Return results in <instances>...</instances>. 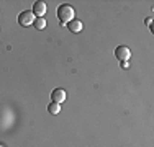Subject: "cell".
<instances>
[{"mask_svg":"<svg viewBox=\"0 0 154 147\" xmlns=\"http://www.w3.org/2000/svg\"><path fill=\"white\" fill-rule=\"evenodd\" d=\"M57 18L61 20V25L66 26V23H69L71 20H74V8L71 5H59L57 7Z\"/></svg>","mask_w":154,"mask_h":147,"instance_id":"6da1fadb","label":"cell"},{"mask_svg":"<svg viewBox=\"0 0 154 147\" xmlns=\"http://www.w3.org/2000/svg\"><path fill=\"white\" fill-rule=\"evenodd\" d=\"M115 57L118 59V61H128V59L131 57L130 47H126V46H118V47L115 49Z\"/></svg>","mask_w":154,"mask_h":147,"instance_id":"3957f363","label":"cell"},{"mask_svg":"<svg viewBox=\"0 0 154 147\" xmlns=\"http://www.w3.org/2000/svg\"><path fill=\"white\" fill-rule=\"evenodd\" d=\"M33 23H35V28L39 29V31L46 28V20H45V18H35V21H33Z\"/></svg>","mask_w":154,"mask_h":147,"instance_id":"ba28073f","label":"cell"},{"mask_svg":"<svg viewBox=\"0 0 154 147\" xmlns=\"http://www.w3.org/2000/svg\"><path fill=\"white\" fill-rule=\"evenodd\" d=\"M33 21H35V15H33L31 10L21 12L20 16H18V23H20V26H30Z\"/></svg>","mask_w":154,"mask_h":147,"instance_id":"7a4b0ae2","label":"cell"},{"mask_svg":"<svg viewBox=\"0 0 154 147\" xmlns=\"http://www.w3.org/2000/svg\"><path fill=\"white\" fill-rule=\"evenodd\" d=\"M46 10H48V7H46V3L45 2H35L33 3V15H35L36 18H43L46 15Z\"/></svg>","mask_w":154,"mask_h":147,"instance_id":"277c9868","label":"cell"},{"mask_svg":"<svg viewBox=\"0 0 154 147\" xmlns=\"http://www.w3.org/2000/svg\"><path fill=\"white\" fill-rule=\"evenodd\" d=\"M48 111H49L51 115H57V113L61 111V105H59V103H54V101H51V105L48 106Z\"/></svg>","mask_w":154,"mask_h":147,"instance_id":"52a82bcc","label":"cell"},{"mask_svg":"<svg viewBox=\"0 0 154 147\" xmlns=\"http://www.w3.org/2000/svg\"><path fill=\"white\" fill-rule=\"evenodd\" d=\"M146 25L149 26V29H152V20H151V18H148V20H146Z\"/></svg>","mask_w":154,"mask_h":147,"instance_id":"30bf717a","label":"cell"},{"mask_svg":"<svg viewBox=\"0 0 154 147\" xmlns=\"http://www.w3.org/2000/svg\"><path fill=\"white\" fill-rule=\"evenodd\" d=\"M67 28L71 29L72 33H80L84 26H82V21H79V20H75V18H74V20H71L67 23Z\"/></svg>","mask_w":154,"mask_h":147,"instance_id":"8992f818","label":"cell"},{"mask_svg":"<svg viewBox=\"0 0 154 147\" xmlns=\"http://www.w3.org/2000/svg\"><path fill=\"white\" fill-rule=\"evenodd\" d=\"M66 97H67V93H66L62 88H56V90H53V93H51V100H53L54 103H61L66 101Z\"/></svg>","mask_w":154,"mask_h":147,"instance_id":"5b68a950","label":"cell"},{"mask_svg":"<svg viewBox=\"0 0 154 147\" xmlns=\"http://www.w3.org/2000/svg\"><path fill=\"white\" fill-rule=\"evenodd\" d=\"M130 67V62L128 61H122V69H128Z\"/></svg>","mask_w":154,"mask_h":147,"instance_id":"9c48e42d","label":"cell"}]
</instances>
